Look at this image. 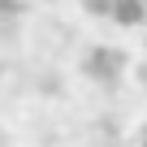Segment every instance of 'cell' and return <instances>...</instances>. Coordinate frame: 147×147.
I'll return each mask as SVG.
<instances>
[{
	"label": "cell",
	"mask_w": 147,
	"mask_h": 147,
	"mask_svg": "<svg viewBox=\"0 0 147 147\" xmlns=\"http://www.w3.org/2000/svg\"><path fill=\"white\" fill-rule=\"evenodd\" d=\"M143 147H147V138H143Z\"/></svg>",
	"instance_id": "4"
},
{
	"label": "cell",
	"mask_w": 147,
	"mask_h": 147,
	"mask_svg": "<svg viewBox=\"0 0 147 147\" xmlns=\"http://www.w3.org/2000/svg\"><path fill=\"white\" fill-rule=\"evenodd\" d=\"M95 18H113L121 26H138L147 18V0H82Z\"/></svg>",
	"instance_id": "2"
},
{
	"label": "cell",
	"mask_w": 147,
	"mask_h": 147,
	"mask_svg": "<svg viewBox=\"0 0 147 147\" xmlns=\"http://www.w3.org/2000/svg\"><path fill=\"white\" fill-rule=\"evenodd\" d=\"M22 13V0H0V18H18Z\"/></svg>",
	"instance_id": "3"
},
{
	"label": "cell",
	"mask_w": 147,
	"mask_h": 147,
	"mask_svg": "<svg viewBox=\"0 0 147 147\" xmlns=\"http://www.w3.org/2000/svg\"><path fill=\"white\" fill-rule=\"evenodd\" d=\"M121 69H125V56L117 52V48H104V43H95L87 56H82V74H87V78L91 82H117L121 78Z\"/></svg>",
	"instance_id": "1"
}]
</instances>
